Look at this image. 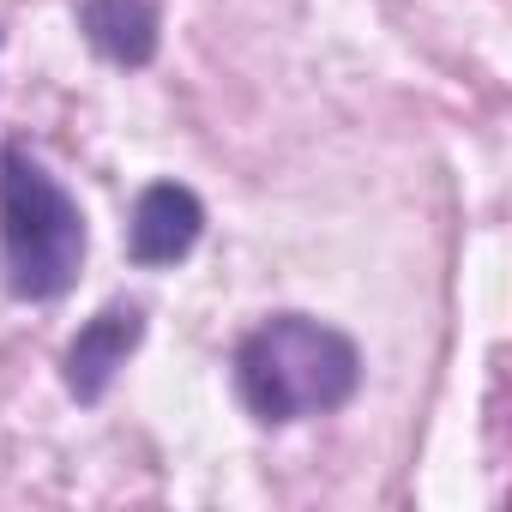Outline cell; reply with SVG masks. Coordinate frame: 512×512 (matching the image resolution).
Segmentation results:
<instances>
[{
	"mask_svg": "<svg viewBox=\"0 0 512 512\" xmlns=\"http://www.w3.org/2000/svg\"><path fill=\"white\" fill-rule=\"evenodd\" d=\"M356 386L362 350L314 314H272L235 344V392L266 428L332 416L356 398Z\"/></svg>",
	"mask_w": 512,
	"mask_h": 512,
	"instance_id": "cell-1",
	"label": "cell"
},
{
	"mask_svg": "<svg viewBox=\"0 0 512 512\" xmlns=\"http://www.w3.org/2000/svg\"><path fill=\"white\" fill-rule=\"evenodd\" d=\"M85 211L25 151H0V284L13 302H61L85 272Z\"/></svg>",
	"mask_w": 512,
	"mask_h": 512,
	"instance_id": "cell-2",
	"label": "cell"
},
{
	"mask_svg": "<svg viewBox=\"0 0 512 512\" xmlns=\"http://www.w3.org/2000/svg\"><path fill=\"white\" fill-rule=\"evenodd\" d=\"M139 338H145V308H139V302H109V308H97V314L73 332V344H67V356H61L67 392H73L79 404H103V392H109L115 374L127 368V356L139 350Z\"/></svg>",
	"mask_w": 512,
	"mask_h": 512,
	"instance_id": "cell-3",
	"label": "cell"
},
{
	"mask_svg": "<svg viewBox=\"0 0 512 512\" xmlns=\"http://www.w3.org/2000/svg\"><path fill=\"white\" fill-rule=\"evenodd\" d=\"M205 235V205L193 187L181 181H151L139 199H133V217H127V253L133 266H175L199 247Z\"/></svg>",
	"mask_w": 512,
	"mask_h": 512,
	"instance_id": "cell-4",
	"label": "cell"
},
{
	"mask_svg": "<svg viewBox=\"0 0 512 512\" xmlns=\"http://www.w3.org/2000/svg\"><path fill=\"white\" fill-rule=\"evenodd\" d=\"M79 31L115 67H145L157 55V7L151 0H79Z\"/></svg>",
	"mask_w": 512,
	"mask_h": 512,
	"instance_id": "cell-5",
	"label": "cell"
}]
</instances>
